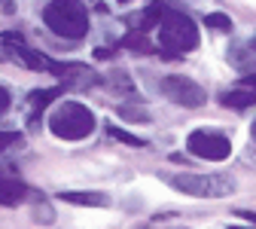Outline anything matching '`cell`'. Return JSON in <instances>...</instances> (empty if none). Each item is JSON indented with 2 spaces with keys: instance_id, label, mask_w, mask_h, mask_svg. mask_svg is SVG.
I'll return each mask as SVG.
<instances>
[{
  "instance_id": "9c48e42d",
  "label": "cell",
  "mask_w": 256,
  "mask_h": 229,
  "mask_svg": "<svg viewBox=\"0 0 256 229\" xmlns=\"http://www.w3.org/2000/svg\"><path fill=\"white\" fill-rule=\"evenodd\" d=\"M58 199L70 202V205H88V208H107L110 199L104 192H76V189H68V192H58Z\"/></svg>"
},
{
  "instance_id": "3957f363",
  "label": "cell",
  "mask_w": 256,
  "mask_h": 229,
  "mask_svg": "<svg viewBox=\"0 0 256 229\" xmlns=\"http://www.w3.org/2000/svg\"><path fill=\"white\" fill-rule=\"evenodd\" d=\"M46 125L61 141H82L94 132V113L80 101H64L49 113Z\"/></svg>"
},
{
  "instance_id": "ba28073f",
  "label": "cell",
  "mask_w": 256,
  "mask_h": 229,
  "mask_svg": "<svg viewBox=\"0 0 256 229\" xmlns=\"http://www.w3.org/2000/svg\"><path fill=\"white\" fill-rule=\"evenodd\" d=\"M24 192H28V189H24L22 180L4 174V168H0V205H18V202L24 199Z\"/></svg>"
},
{
  "instance_id": "52a82bcc",
  "label": "cell",
  "mask_w": 256,
  "mask_h": 229,
  "mask_svg": "<svg viewBox=\"0 0 256 229\" xmlns=\"http://www.w3.org/2000/svg\"><path fill=\"white\" fill-rule=\"evenodd\" d=\"M220 101H222V107H229V110H247V107L256 104V89H247V86L229 89V92L220 95Z\"/></svg>"
},
{
  "instance_id": "5b68a950",
  "label": "cell",
  "mask_w": 256,
  "mask_h": 229,
  "mask_svg": "<svg viewBox=\"0 0 256 229\" xmlns=\"http://www.w3.org/2000/svg\"><path fill=\"white\" fill-rule=\"evenodd\" d=\"M158 92H162L168 101L180 104V107H202L208 101V92L189 77H177V74H168L158 80Z\"/></svg>"
},
{
  "instance_id": "8fae6325",
  "label": "cell",
  "mask_w": 256,
  "mask_h": 229,
  "mask_svg": "<svg viewBox=\"0 0 256 229\" xmlns=\"http://www.w3.org/2000/svg\"><path fill=\"white\" fill-rule=\"evenodd\" d=\"M204 25L210 31H220V34H229V31H232V19L226 13H208L204 16Z\"/></svg>"
},
{
  "instance_id": "8992f818",
  "label": "cell",
  "mask_w": 256,
  "mask_h": 229,
  "mask_svg": "<svg viewBox=\"0 0 256 229\" xmlns=\"http://www.w3.org/2000/svg\"><path fill=\"white\" fill-rule=\"evenodd\" d=\"M186 150L192 156H198L204 162H222V159H229L232 156V144L226 135H220V132H210V128H198V132H192L186 138Z\"/></svg>"
},
{
  "instance_id": "e0dca14e",
  "label": "cell",
  "mask_w": 256,
  "mask_h": 229,
  "mask_svg": "<svg viewBox=\"0 0 256 229\" xmlns=\"http://www.w3.org/2000/svg\"><path fill=\"white\" fill-rule=\"evenodd\" d=\"M18 135H12V132H0V147H6V144H12Z\"/></svg>"
},
{
  "instance_id": "9a60e30c",
  "label": "cell",
  "mask_w": 256,
  "mask_h": 229,
  "mask_svg": "<svg viewBox=\"0 0 256 229\" xmlns=\"http://www.w3.org/2000/svg\"><path fill=\"white\" fill-rule=\"evenodd\" d=\"M119 116L122 119H134V122H146L150 119L146 110H134V107H119Z\"/></svg>"
},
{
  "instance_id": "2e32d148",
  "label": "cell",
  "mask_w": 256,
  "mask_h": 229,
  "mask_svg": "<svg viewBox=\"0 0 256 229\" xmlns=\"http://www.w3.org/2000/svg\"><path fill=\"white\" fill-rule=\"evenodd\" d=\"M10 104H12V98H10V92L0 86V116H4L6 110H10Z\"/></svg>"
},
{
  "instance_id": "5bb4252c",
  "label": "cell",
  "mask_w": 256,
  "mask_h": 229,
  "mask_svg": "<svg viewBox=\"0 0 256 229\" xmlns=\"http://www.w3.org/2000/svg\"><path fill=\"white\" fill-rule=\"evenodd\" d=\"M61 95V89H40V92H30V104H34V110H40L43 104H49L52 101V98H58Z\"/></svg>"
},
{
  "instance_id": "d6986e66",
  "label": "cell",
  "mask_w": 256,
  "mask_h": 229,
  "mask_svg": "<svg viewBox=\"0 0 256 229\" xmlns=\"http://www.w3.org/2000/svg\"><path fill=\"white\" fill-rule=\"evenodd\" d=\"M250 138H253V144H256V119H253V125H250Z\"/></svg>"
},
{
  "instance_id": "6da1fadb",
  "label": "cell",
  "mask_w": 256,
  "mask_h": 229,
  "mask_svg": "<svg viewBox=\"0 0 256 229\" xmlns=\"http://www.w3.org/2000/svg\"><path fill=\"white\" fill-rule=\"evenodd\" d=\"M202 43L198 37V28L186 13L177 10H165L162 25H158V46H162L165 58H183L189 52H196Z\"/></svg>"
},
{
  "instance_id": "ffe728a7",
  "label": "cell",
  "mask_w": 256,
  "mask_h": 229,
  "mask_svg": "<svg viewBox=\"0 0 256 229\" xmlns=\"http://www.w3.org/2000/svg\"><path fill=\"white\" fill-rule=\"evenodd\" d=\"M119 4H128V0H119Z\"/></svg>"
},
{
  "instance_id": "7c38bea8",
  "label": "cell",
  "mask_w": 256,
  "mask_h": 229,
  "mask_svg": "<svg viewBox=\"0 0 256 229\" xmlns=\"http://www.w3.org/2000/svg\"><path fill=\"white\" fill-rule=\"evenodd\" d=\"M107 132H110V138H116V141H122V144H132V147H146V141H144V138H138V135H128L125 128H116V125H110Z\"/></svg>"
},
{
  "instance_id": "4fadbf2b",
  "label": "cell",
  "mask_w": 256,
  "mask_h": 229,
  "mask_svg": "<svg viewBox=\"0 0 256 229\" xmlns=\"http://www.w3.org/2000/svg\"><path fill=\"white\" fill-rule=\"evenodd\" d=\"M122 46H128V49H138V52H152V46L146 43V34H138V31H134V34H128L125 40H122Z\"/></svg>"
},
{
  "instance_id": "30bf717a",
  "label": "cell",
  "mask_w": 256,
  "mask_h": 229,
  "mask_svg": "<svg viewBox=\"0 0 256 229\" xmlns=\"http://www.w3.org/2000/svg\"><path fill=\"white\" fill-rule=\"evenodd\" d=\"M162 16H165V7H162V0L158 4H150L140 16H138V34H146V31H152V28H158L162 25Z\"/></svg>"
},
{
  "instance_id": "7a4b0ae2",
  "label": "cell",
  "mask_w": 256,
  "mask_h": 229,
  "mask_svg": "<svg viewBox=\"0 0 256 229\" xmlns=\"http://www.w3.org/2000/svg\"><path fill=\"white\" fill-rule=\"evenodd\" d=\"M43 22L61 40H82L88 34V10L82 0H52L43 10Z\"/></svg>"
},
{
  "instance_id": "277c9868",
  "label": "cell",
  "mask_w": 256,
  "mask_h": 229,
  "mask_svg": "<svg viewBox=\"0 0 256 229\" xmlns=\"http://www.w3.org/2000/svg\"><path fill=\"white\" fill-rule=\"evenodd\" d=\"M171 186L183 195H196V199H222V195H232L238 183L232 174L183 171V174H171Z\"/></svg>"
},
{
  "instance_id": "ac0fdd59",
  "label": "cell",
  "mask_w": 256,
  "mask_h": 229,
  "mask_svg": "<svg viewBox=\"0 0 256 229\" xmlns=\"http://www.w3.org/2000/svg\"><path fill=\"white\" fill-rule=\"evenodd\" d=\"M235 217H244V220H253V223H256V211H241V208H238Z\"/></svg>"
}]
</instances>
